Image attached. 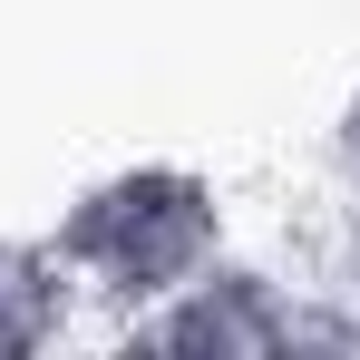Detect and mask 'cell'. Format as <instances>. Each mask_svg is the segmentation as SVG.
<instances>
[{
	"label": "cell",
	"mask_w": 360,
	"mask_h": 360,
	"mask_svg": "<svg viewBox=\"0 0 360 360\" xmlns=\"http://www.w3.org/2000/svg\"><path fill=\"white\" fill-rule=\"evenodd\" d=\"M331 195H360V98L331 117Z\"/></svg>",
	"instance_id": "obj_4"
},
{
	"label": "cell",
	"mask_w": 360,
	"mask_h": 360,
	"mask_svg": "<svg viewBox=\"0 0 360 360\" xmlns=\"http://www.w3.org/2000/svg\"><path fill=\"white\" fill-rule=\"evenodd\" d=\"M117 341L127 351H176V360H302L311 351V321H302V292L283 283V263L214 253L166 302L127 311Z\"/></svg>",
	"instance_id": "obj_2"
},
{
	"label": "cell",
	"mask_w": 360,
	"mask_h": 360,
	"mask_svg": "<svg viewBox=\"0 0 360 360\" xmlns=\"http://www.w3.org/2000/svg\"><path fill=\"white\" fill-rule=\"evenodd\" d=\"M78 331H88V302L68 283V263L49 243H0V360L59 351Z\"/></svg>",
	"instance_id": "obj_3"
},
{
	"label": "cell",
	"mask_w": 360,
	"mask_h": 360,
	"mask_svg": "<svg viewBox=\"0 0 360 360\" xmlns=\"http://www.w3.org/2000/svg\"><path fill=\"white\" fill-rule=\"evenodd\" d=\"M49 253L68 263L88 321L117 331L127 311L166 302L185 273H205L214 253H234V205H224V185L195 176V166H117V176L68 195Z\"/></svg>",
	"instance_id": "obj_1"
}]
</instances>
